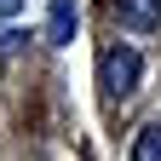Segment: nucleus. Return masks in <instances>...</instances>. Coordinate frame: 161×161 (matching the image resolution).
<instances>
[{"instance_id":"f257e3e1","label":"nucleus","mask_w":161,"mask_h":161,"mask_svg":"<svg viewBox=\"0 0 161 161\" xmlns=\"http://www.w3.org/2000/svg\"><path fill=\"white\" fill-rule=\"evenodd\" d=\"M138 75H144V58H138L132 46H109L104 58H98V80H104L109 98H127L138 86Z\"/></svg>"},{"instance_id":"f03ea898","label":"nucleus","mask_w":161,"mask_h":161,"mask_svg":"<svg viewBox=\"0 0 161 161\" xmlns=\"http://www.w3.org/2000/svg\"><path fill=\"white\" fill-rule=\"evenodd\" d=\"M115 17H121V29L150 35V29H161V0H115Z\"/></svg>"},{"instance_id":"7ed1b4c3","label":"nucleus","mask_w":161,"mask_h":161,"mask_svg":"<svg viewBox=\"0 0 161 161\" xmlns=\"http://www.w3.org/2000/svg\"><path fill=\"white\" fill-rule=\"evenodd\" d=\"M75 29H80V6H75V0H52V6H46V40H52V46H69Z\"/></svg>"},{"instance_id":"20e7f679","label":"nucleus","mask_w":161,"mask_h":161,"mask_svg":"<svg viewBox=\"0 0 161 161\" xmlns=\"http://www.w3.org/2000/svg\"><path fill=\"white\" fill-rule=\"evenodd\" d=\"M127 161H161V121L138 127V138H132V155H127Z\"/></svg>"},{"instance_id":"39448f33","label":"nucleus","mask_w":161,"mask_h":161,"mask_svg":"<svg viewBox=\"0 0 161 161\" xmlns=\"http://www.w3.org/2000/svg\"><path fill=\"white\" fill-rule=\"evenodd\" d=\"M23 40H29V35H17V29H6V35H0V58H12L17 46H23Z\"/></svg>"},{"instance_id":"423d86ee","label":"nucleus","mask_w":161,"mask_h":161,"mask_svg":"<svg viewBox=\"0 0 161 161\" xmlns=\"http://www.w3.org/2000/svg\"><path fill=\"white\" fill-rule=\"evenodd\" d=\"M23 12V0H0V17H17Z\"/></svg>"}]
</instances>
